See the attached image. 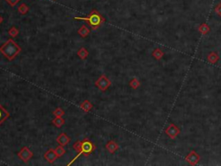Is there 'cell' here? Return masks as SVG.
<instances>
[{
    "label": "cell",
    "instance_id": "23",
    "mask_svg": "<svg viewBox=\"0 0 221 166\" xmlns=\"http://www.w3.org/2000/svg\"><path fill=\"white\" fill-rule=\"evenodd\" d=\"M53 114H54V115H55V117H62V116L65 114V112L61 109V108L58 107V108H56V109L54 111V113H53Z\"/></svg>",
    "mask_w": 221,
    "mask_h": 166
},
{
    "label": "cell",
    "instance_id": "17",
    "mask_svg": "<svg viewBox=\"0 0 221 166\" xmlns=\"http://www.w3.org/2000/svg\"><path fill=\"white\" fill-rule=\"evenodd\" d=\"M52 123L54 126H55L58 128H61L65 124V120L64 118H62V117H55V118H54L52 120Z\"/></svg>",
    "mask_w": 221,
    "mask_h": 166
},
{
    "label": "cell",
    "instance_id": "4",
    "mask_svg": "<svg viewBox=\"0 0 221 166\" xmlns=\"http://www.w3.org/2000/svg\"><path fill=\"white\" fill-rule=\"evenodd\" d=\"M112 85L111 81L109 80L108 77L104 74L100 75L99 79L95 81V86L101 91H106Z\"/></svg>",
    "mask_w": 221,
    "mask_h": 166
},
{
    "label": "cell",
    "instance_id": "16",
    "mask_svg": "<svg viewBox=\"0 0 221 166\" xmlns=\"http://www.w3.org/2000/svg\"><path fill=\"white\" fill-rule=\"evenodd\" d=\"M80 106V108H81L83 111H85L86 113H87V112H89V111L92 108V104L90 101L87 100V101H83Z\"/></svg>",
    "mask_w": 221,
    "mask_h": 166
},
{
    "label": "cell",
    "instance_id": "24",
    "mask_svg": "<svg viewBox=\"0 0 221 166\" xmlns=\"http://www.w3.org/2000/svg\"><path fill=\"white\" fill-rule=\"evenodd\" d=\"M5 1H6V2H7V3H8L10 5V6H12V7H13V6H15V5H17L18 2H19V1H21V0H5Z\"/></svg>",
    "mask_w": 221,
    "mask_h": 166
},
{
    "label": "cell",
    "instance_id": "1",
    "mask_svg": "<svg viewBox=\"0 0 221 166\" xmlns=\"http://www.w3.org/2000/svg\"><path fill=\"white\" fill-rule=\"evenodd\" d=\"M74 149L78 152V154L72 159V161L70 162L68 165H71L80 156L84 155L85 157H88L90 154L93 152L95 151L96 146L93 143H92L88 139H86L83 141H77L74 144Z\"/></svg>",
    "mask_w": 221,
    "mask_h": 166
},
{
    "label": "cell",
    "instance_id": "26",
    "mask_svg": "<svg viewBox=\"0 0 221 166\" xmlns=\"http://www.w3.org/2000/svg\"><path fill=\"white\" fill-rule=\"evenodd\" d=\"M3 21H4V18H3V17H2V16L0 15V24H1L2 23H3Z\"/></svg>",
    "mask_w": 221,
    "mask_h": 166
},
{
    "label": "cell",
    "instance_id": "8",
    "mask_svg": "<svg viewBox=\"0 0 221 166\" xmlns=\"http://www.w3.org/2000/svg\"><path fill=\"white\" fill-rule=\"evenodd\" d=\"M58 157H59L57 156L55 151L53 150V149H48V151L45 152V154H44V158H45L49 164H53Z\"/></svg>",
    "mask_w": 221,
    "mask_h": 166
},
{
    "label": "cell",
    "instance_id": "22",
    "mask_svg": "<svg viewBox=\"0 0 221 166\" xmlns=\"http://www.w3.org/2000/svg\"><path fill=\"white\" fill-rule=\"evenodd\" d=\"M8 34H9L11 37H16L18 36V35L19 34V31H18V28L15 26H12L9 31H8Z\"/></svg>",
    "mask_w": 221,
    "mask_h": 166
},
{
    "label": "cell",
    "instance_id": "6",
    "mask_svg": "<svg viewBox=\"0 0 221 166\" xmlns=\"http://www.w3.org/2000/svg\"><path fill=\"white\" fill-rule=\"evenodd\" d=\"M180 132H181V130L174 124H170L168 128L165 130V133L169 136L171 139H175L177 136L180 134Z\"/></svg>",
    "mask_w": 221,
    "mask_h": 166
},
{
    "label": "cell",
    "instance_id": "11",
    "mask_svg": "<svg viewBox=\"0 0 221 166\" xmlns=\"http://www.w3.org/2000/svg\"><path fill=\"white\" fill-rule=\"evenodd\" d=\"M10 117V114L6 111V110L0 105V125L5 121L6 118Z\"/></svg>",
    "mask_w": 221,
    "mask_h": 166
},
{
    "label": "cell",
    "instance_id": "15",
    "mask_svg": "<svg viewBox=\"0 0 221 166\" xmlns=\"http://www.w3.org/2000/svg\"><path fill=\"white\" fill-rule=\"evenodd\" d=\"M198 31L200 34H202V35H207V33L210 32L211 31V29H210V27L209 25H207L206 23H204L202 24H200L199 26V29H198Z\"/></svg>",
    "mask_w": 221,
    "mask_h": 166
},
{
    "label": "cell",
    "instance_id": "7",
    "mask_svg": "<svg viewBox=\"0 0 221 166\" xmlns=\"http://www.w3.org/2000/svg\"><path fill=\"white\" fill-rule=\"evenodd\" d=\"M186 160L190 165H196L200 160V157L195 151H191L186 157Z\"/></svg>",
    "mask_w": 221,
    "mask_h": 166
},
{
    "label": "cell",
    "instance_id": "5",
    "mask_svg": "<svg viewBox=\"0 0 221 166\" xmlns=\"http://www.w3.org/2000/svg\"><path fill=\"white\" fill-rule=\"evenodd\" d=\"M18 156L22 161L27 163V162H29L31 158H32V157H33V152H32L27 146H24V147H23V148L21 149V151L18 153Z\"/></svg>",
    "mask_w": 221,
    "mask_h": 166
},
{
    "label": "cell",
    "instance_id": "2",
    "mask_svg": "<svg viewBox=\"0 0 221 166\" xmlns=\"http://www.w3.org/2000/svg\"><path fill=\"white\" fill-rule=\"evenodd\" d=\"M22 48L12 39H9L0 47V52L9 61H12L15 57L21 52Z\"/></svg>",
    "mask_w": 221,
    "mask_h": 166
},
{
    "label": "cell",
    "instance_id": "13",
    "mask_svg": "<svg viewBox=\"0 0 221 166\" xmlns=\"http://www.w3.org/2000/svg\"><path fill=\"white\" fill-rule=\"evenodd\" d=\"M78 34L81 37L85 38V37H87V35L90 34V30L86 25H81V27L78 30Z\"/></svg>",
    "mask_w": 221,
    "mask_h": 166
},
{
    "label": "cell",
    "instance_id": "21",
    "mask_svg": "<svg viewBox=\"0 0 221 166\" xmlns=\"http://www.w3.org/2000/svg\"><path fill=\"white\" fill-rule=\"evenodd\" d=\"M55 152H56L57 156L59 157H62L64 154L66 153V150L63 148V146L61 145V144H59V146H57L56 148L55 149Z\"/></svg>",
    "mask_w": 221,
    "mask_h": 166
},
{
    "label": "cell",
    "instance_id": "3",
    "mask_svg": "<svg viewBox=\"0 0 221 166\" xmlns=\"http://www.w3.org/2000/svg\"><path fill=\"white\" fill-rule=\"evenodd\" d=\"M75 20H81V21H87V23L92 28V30H97L99 27L104 23V18L103 16L96 10H92L90 14H88L87 17H75L74 18Z\"/></svg>",
    "mask_w": 221,
    "mask_h": 166
},
{
    "label": "cell",
    "instance_id": "14",
    "mask_svg": "<svg viewBox=\"0 0 221 166\" xmlns=\"http://www.w3.org/2000/svg\"><path fill=\"white\" fill-rule=\"evenodd\" d=\"M77 56H78L81 60H86L87 57H88V56H89V52H88V50H87V48L82 47V48H80L78 50Z\"/></svg>",
    "mask_w": 221,
    "mask_h": 166
},
{
    "label": "cell",
    "instance_id": "25",
    "mask_svg": "<svg viewBox=\"0 0 221 166\" xmlns=\"http://www.w3.org/2000/svg\"><path fill=\"white\" fill-rule=\"evenodd\" d=\"M215 12H216L219 17H221V3H219V4L215 7Z\"/></svg>",
    "mask_w": 221,
    "mask_h": 166
},
{
    "label": "cell",
    "instance_id": "18",
    "mask_svg": "<svg viewBox=\"0 0 221 166\" xmlns=\"http://www.w3.org/2000/svg\"><path fill=\"white\" fill-rule=\"evenodd\" d=\"M152 56H154V58L156 59V60H161L162 57H163V56H164V53H163V51L162 50V49H160V48H156L154 51H153V53H152Z\"/></svg>",
    "mask_w": 221,
    "mask_h": 166
},
{
    "label": "cell",
    "instance_id": "19",
    "mask_svg": "<svg viewBox=\"0 0 221 166\" xmlns=\"http://www.w3.org/2000/svg\"><path fill=\"white\" fill-rule=\"evenodd\" d=\"M29 10H30L29 6H28L26 4H24V3H23V4H22V5H19L18 10V12L21 14V15H25V14L28 13Z\"/></svg>",
    "mask_w": 221,
    "mask_h": 166
},
{
    "label": "cell",
    "instance_id": "10",
    "mask_svg": "<svg viewBox=\"0 0 221 166\" xmlns=\"http://www.w3.org/2000/svg\"><path fill=\"white\" fill-rule=\"evenodd\" d=\"M105 148L111 154H113V153L116 152L117 150L119 149V145L115 141L110 140L108 143L106 144V145H105Z\"/></svg>",
    "mask_w": 221,
    "mask_h": 166
},
{
    "label": "cell",
    "instance_id": "27",
    "mask_svg": "<svg viewBox=\"0 0 221 166\" xmlns=\"http://www.w3.org/2000/svg\"><path fill=\"white\" fill-rule=\"evenodd\" d=\"M54 1H55V0H54Z\"/></svg>",
    "mask_w": 221,
    "mask_h": 166
},
{
    "label": "cell",
    "instance_id": "20",
    "mask_svg": "<svg viewBox=\"0 0 221 166\" xmlns=\"http://www.w3.org/2000/svg\"><path fill=\"white\" fill-rule=\"evenodd\" d=\"M140 85H141V83H140V81H138V79L136 78V77H134V78L132 79L130 81V87L131 88H133V89L138 88L139 87H140Z\"/></svg>",
    "mask_w": 221,
    "mask_h": 166
},
{
    "label": "cell",
    "instance_id": "9",
    "mask_svg": "<svg viewBox=\"0 0 221 166\" xmlns=\"http://www.w3.org/2000/svg\"><path fill=\"white\" fill-rule=\"evenodd\" d=\"M71 141L70 138L66 134L65 132H62L60 135L57 137L56 142L59 144H61L62 146H66L67 144H69V142Z\"/></svg>",
    "mask_w": 221,
    "mask_h": 166
},
{
    "label": "cell",
    "instance_id": "12",
    "mask_svg": "<svg viewBox=\"0 0 221 166\" xmlns=\"http://www.w3.org/2000/svg\"><path fill=\"white\" fill-rule=\"evenodd\" d=\"M219 60V56L216 52H211L207 56V61L212 63V64H215Z\"/></svg>",
    "mask_w": 221,
    "mask_h": 166
}]
</instances>
